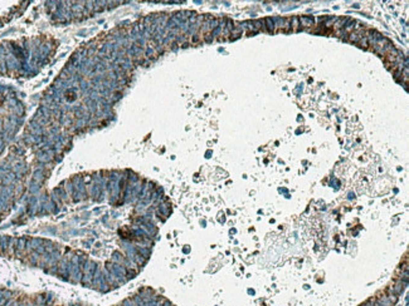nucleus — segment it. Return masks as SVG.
I'll return each instance as SVG.
<instances>
[{
	"mask_svg": "<svg viewBox=\"0 0 409 306\" xmlns=\"http://www.w3.org/2000/svg\"><path fill=\"white\" fill-rule=\"evenodd\" d=\"M300 20H301V24L305 25V26H311V25H314V19H312V18L304 17V18H301Z\"/></svg>",
	"mask_w": 409,
	"mask_h": 306,
	"instance_id": "nucleus-1",
	"label": "nucleus"
}]
</instances>
